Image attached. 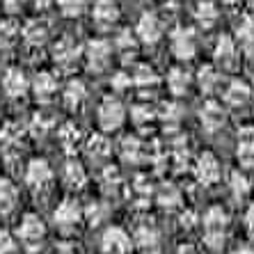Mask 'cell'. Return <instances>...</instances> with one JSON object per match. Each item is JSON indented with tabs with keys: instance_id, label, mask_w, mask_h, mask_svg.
Wrapping results in <instances>:
<instances>
[{
	"instance_id": "obj_30",
	"label": "cell",
	"mask_w": 254,
	"mask_h": 254,
	"mask_svg": "<svg viewBox=\"0 0 254 254\" xmlns=\"http://www.w3.org/2000/svg\"><path fill=\"white\" fill-rule=\"evenodd\" d=\"M58 140H60V144L64 147L66 154H76L78 147L85 142V137H83V133L78 130L76 124H64L58 130Z\"/></svg>"
},
{
	"instance_id": "obj_43",
	"label": "cell",
	"mask_w": 254,
	"mask_h": 254,
	"mask_svg": "<svg viewBox=\"0 0 254 254\" xmlns=\"http://www.w3.org/2000/svg\"><path fill=\"white\" fill-rule=\"evenodd\" d=\"M55 254H78V252L71 248V245H66V243H64V245H60V248L55 250Z\"/></svg>"
},
{
	"instance_id": "obj_13",
	"label": "cell",
	"mask_w": 254,
	"mask_h": 254,
	"mask_svg": "<svg viewBox=\"0 0 254 254\" xmlns=\"http://www.w3.org/2000/svg\"><path fill=\"white\" fill-rule=\"evenodd\" d=\"M30 92L39 103H51L60 92V80L53 71H37V76L30 80Z\"/></svg>"
},
{
	"instance_id": "obj_31",
	"label": "cell",
	"mask_w": 254,
	"mask_h": 254,
	"mask_svg": "<svg viewBox=\"0 0 254 254\" xmlns=\"http://www.w3.org/2000/svg\"><path fill=\"white\" fill-rule=\"evenodd\" d=\"M55 9L60 12L62 18H80L89 12V0H55Z\"/></svg>"
},
{
	"instance_id": "obj_28",
	"label": "cell",
	"mask_w": 254,
	"mask_h": 254,
	"mask_svg": "<svg viewBox=\"0 0 254 254\" xmlns=\"http://www.w3.org/2000/svg\"><path fill=\"white\" fill-rule=\"evenodd\" d=\"M21 42V23L16 18H2L0 21V51H12Z\"/></svg>"
},
{
	"instance_id": "obj_12",
	"label": "cell",
	"mask_w": 254,
	"mask_h": 254,
	"mask_svg": "<svg viewBox=\"0 0 254 254\" xmlns=\"http://www.w3.org/2000/svg\"><path fill=\"white\" fill-rule=\"evenodd\" d=\"M25 184L28 188L42 192L53 184V167L48 165V160L44 158H32L25 167Z\"/></svg>"
},
{
	"instance_id": "obj_23",
	"label": "cell",
	"mask_w": 254,
	"mask_h": 254,
	"mask_svg": "<svg viewBox=\"0 0 254 254\" xmlns=\"http://www.w3.org/2000/svg\"><path fill=\"white\" fill-rule=\"evenodd\" d=\"M220 83H222V71L215 64H201L199 71L195 73V85L201 89V94L213 96L220 89Z\"/></svg>"
},
{
	"instance_id": "obj_8",
	"label": "cell",
	"mask_w": 254,
	"mask_h": 254,
	"mask_svg": "<svg viewBox=\"0 0 254 254\" xmlns=\"http://www.w3.org/2000/svg\"><path fill=\"white\" fill-rule=\"evenodd\" d=\"M89 18L94 28H99L101 32L117 28L119 18H122V7L117 0H94L89 5Z\"/></svg>"
},
{
	"instance_id": "obj_41",
	"label": "cell",
	"mask_w": 254,
	"mask_h": 254,
	"mask_svg": "<svg viewBox=\"0 0 254 254\" xmlns=\"http://www.w3.org/2000/svg\"><path fill=\"white\" fill-rule=\"evenodd\" d=\"M30 2H32L37 9H48V7L55 5V0H30Z\"/></svg>"
},
{
	"instance_id": "obj_26",
	"label": "cell",
	"mask_w": 254,
	"mask_h": 254,
	"mask_svg": "<svg viewBox=\"0 0 254 254\" xmlns=\"http://www.w3.org/2000/svg\"><path fill=\"white\" fill-rule=\"evenodd\" d=\"M83 144H85L87 156L94 160V163H101V160H106L108 156L113 154V144H110V140H108L106 133H101V130L94 133V135H89Z\"/></svg>"
},
{
	"instance_id": "obj_2",
	"label": "cell",
	"mask_w": 254,
	"mask_h": 254,
	"mask_svg": "<svg viewBox=\"0 0 254 254\" xmlns=\"http://www.w3.org/2000/svg\"><path fill=\"white\" fill-rule=\"evenodd\" d=\"M199 51L197 30L186 23H179L170 30V53L177 62H190Z\"/></svg>"
},
{
	"instance_id": "obj_7",
	"label": "cell",
	"mask_w": 254,
	"mask_h": 254,
	"mask_svg": "<svg viewBox=\"0 0 254 254\" xmlns=\"http://www.w3.org/2000/svg\"><path fill=\"white\" fill-rule=\"evenodd\" d=\"M16 236L28 252H37L44 245V238H46V225H44V220L39 215L28 213V215H23L21 225H18Z\"/></svg>"
},
{
	"instance_id": "obj_25",
	"label": "cell",
	"mask_w": 254,
	"mask_h": 254,
	"mask_svg": "<svg viewBox=\"0 0 254 254\" xmlns=\"http://www.w3.org/2000/svg\"><path fill=\"white\" fill-rule=\"evenodd\" d=\"M236 158L243 167H254V128L252 126H245L238 133Z\"/></svg>"
},
{
	"instance_id": "obj_39",
	"label": "cell",
	"mask_w": 254,
	"mask_h": 254,
	"mask_svg": "<svg viewBox=\"0 0 254 254\" xmlns=\"http://www.w3.org/2000/svg\"><path fill=\"white\" fill-rule=\"evenodd\" d=\"M14 248H16V241L7 231H0V254H12Z\"/></svg>"
},
{
	"instance_id": "obj_32",
	"label": "cell",
	"mask_w": 254,
	"mask_h": 254,
	"mask_svg": "<svg viewBox=\"0 0 254 254\" xmlns=\"http://www.w3.org/2000/svg\"><path fill=\"white\" fill-rule=\"evenodd\" d=\"M229 192L236 201H245L248 195L252 192V184H250V179L241 170H234L229 174Z\"/></svg>"
},
{
	"instance_id": "obj_40",
	"label": "cell",
	"mask_w": 254,
	"mask_h": 254,
	"mask_svg": "<svg viewBox=\"0 0 254 254\" xmlns=\"http://www.w3.org/2000/svg\"><path fill=\"white\" fill-rule=\"evenodd\" d=\"M243 227L248 231V236L254 238V204L245 208V215H243Z\"/></svg>"
},
{
	"instance_id": "obj_47",
	"label": "cell",
	"mask_w": 254,
	"mask_h": 254,
	"mask_svg": "<svg viewBox=\"0 0 254 254\" xmlns=\"http://www.w3.org/2000/svg\"><path fill=\"white\" fill-rule=\"evenodd\" d=\"M163 2H177V0H163Z\"/></svg>"
},
{
	"instance_id": "obj_33",
	"label": "cell",
	"mask_w": 254,
	"mask_h": 254,
	"mask_svg": "<svg viewBox=\"0 0 254 254\" xmlns=\"http://www.w3.org/2000/svg\"><path fill=\"white\" fill-rule=\"evenodd\" d=\"M108 215H110V206H108V201H103V199H92L87 206L83 208V220H87L92 227L101 225Z\"/></svg>"
},
{
	"instance_id": "obj_22",
	"label": "cell",
	"mask_w": 254,
	"mask_h": 254,
	"mask_svg": "<svg viewBox=\"0 0 254 254\" xmlns=\"http://www.w3.org/2000/svg\"><path fill=\"white\" fill-rule=\"evenodd\" d=\"M192 18L201 30H211L220 21V5L218 0H197L192 7Z\"/></svg>"
},
{
	"instance_id": "obj_34",
	"label": "cell",
	"mask_w": 254,
	"mask_h": 254,
	"mask_svg": "<svg viewBox=\"0 0 254 254\" xmlns=\"http://www.w3.org/2000/svg\"><path fill=\"white\" fill-rule=\"evenodd\" d=\"M130 83L135 85V87H140V89L154 87V85H158V73L154 71V66L137 64L135 69H133V73H130Z\"/></svg>"
},
{
	"instance_id": "obj_6",
	"label": "cell",
	"mask_w": 254,
	"mask_h": 254,
	"mask_svg": "<svg viewBox=\"0 0 254 254\" xmlns=\"http://www.w3.org/2000/svg\"><path fill=\"white\" fill-rule=\"evenodd\" d=\"M53 62L60 71L71 73L83 62V44L76 42L73 37H60L53 46Z\"/></svg>"
},
{
	"instance_id": "obj_19",
	"label": "cell",
	"mask_w": 254,
	"mask_h": 254,
	"mask_svg": "<svg viewBox=\"0 0 254 254\" xmlns=\"http://www.w3.org/2000/svg\"><path fill=\"white\" fill-rule=\"evenodd\" d=\"M220 177H222V167H220L218 156L204 151L195 163V179L201 186H213L220 181Z\"/></svg>"
},
{
	"instance_id": "obj_29",
	"label": "cell",
	"mask_w": 254,
	"mask_h": 254,
	"mask_svg": "<svg viewBox=\"0 0 254 254\" xmlns=\"http://www.w3.org/2000/svg\"><path fill=\"white\" fill-rule=\"evenodd\" d=\"M62 181H64L66 188L80 190L87 184V172H85V167L78 160H66L64 170H62Z\"/></svg>"
},
{
	"instance_id": "obj_9",
	"label": "cell",
	"mask_w": 254,
	"mask_h": 254,
	"mask_svg": "<svg viewBox=\"0 0 254 254\" xmlns=\"http://www.w3.org/2000/svg\"><path fill=\"white\" fill-rule=\"evenodd\" d=\"M211 55H213V64L220 71H231L241 60V48H238L236 39L231 35H220L215 39V44H213Z\"/></svg>"
},
{
	"instance_id": "obj_42",
	"label": "cell",
	"mask_w": 254,
	"mask_h": 254,
	"mask_svg": "<svg viewBox=\"0 0 254 254\" xmlns=\"http://www.w3.org/2000/svg\"><path fill=\"white\" fill-rule=\"evenodd\" d=\"M177 254H199V252H197L192 245H188V243H186V245H181V248L177 250Z\"/></svg>"
},
{
	"instance_id": "obj_44",
	"label": "cell",
	"mask_w": 254,
	"mask_h": 254,
	"mask_svg": "<svg viewBox=\"0 0 254 254\" xmlns=\"http://www.w3.org/2000/svg\"><path fill=\"white\" fill-rule=\"evenodd\" d=\"M231 254H254V248H252V245H241V248L234 250Z\"/></svg>"
},
{
	"instance_id": "obj_17",
	"label": "cell",
	"mask_w": 254,
	"mask_h": 254,
	"mask_svg": "<svg viewBox=\"0 0 254 254\" xmlns=\"http://www.w3.org/2000/svg\"><path fill=\"white\" fill-rule=\"evenodd\" d=\"M48 37H51V25L44 18H28L21 25V42L28 48H42L46 46Z\"/></svg>"
},
{
	"instance_id": "obj_45",
	"label": "cell",
	"mask_w": 254,
	"mask_h": 254,
	"mask_svg": "<svg viewBox=\"0 0 254 254\" xmlns=\"http://www.w3.org/2000/svg\"><path fill=\"white\" fill-rule=\"evenodd\" d=\"M218 2H222V5H236V2H241V0H218Z\"/></svg>"
},
{
	"instance_id": "obj_18",
	"label": "cell",
	"mask_w": 254,
	"mask_h": 254,
	"mask_svg": "<svg viewBox=\"0 0 254 254\" xmlns=\"http://www.w3.org/2000/svg\"><path fill=\"white\" fill-rule=\"evenodd\" d=\"M199 122H201V128L206 133H218L227 124V108L220 101L208 99L199 110Z\"/></svg>"
},
{
	"instance_id": "obj_38",
	"label": "cell",
	"mask_w": 254,
	"mask_h": 254,
	"mask_svg": "<svg viewBox=\"0 0 254 254\" xmlns=\"http://www.w3.org/2000/svg\"><path fill=\"white\" fill-rule=\"evenodd\" d=\"M2 9H5V14L9 18L18 16V14L23 12V0H5V2H2Z\"/></svg>"
},
{
	"instance_id": "obj_35",
	"label": "cell",
	"mask_w": 254,
	"mask_h": 254,
	"mask_svg": "<svg viewBox=\"0 0 254 254\" xmlns=\"http://www.w3.org/2000/svg\"><path fill=\"white\" fill-rule=\"evenodd\" d=\"M18 190L9 179H0V213H9L16 206Z\"/></svg>"
},
{
	"instance_id": "obj_15",
	"label": "cell",
	"mask_w": 254,
	"mask_h": 254,
	"mask_svg": "<svg viewBox=\"0 0 254 254\" xmlns=\"http://www.w3.org/2000/svg\"><path fill=\"white\" fill-rule=\"evenodd\" d=\"M252 85L241 80V78H231L229 83L225 85V92H222V106L225 108H245L252 101Z\"/></svg>"
},
{
	"instance_id": "obj_20",
	"label": "cell",
	"mask_w": 254,
	"mask_h": 254,
	"mask_svg": "<svg viewBox=\"0 0 254 254\" xmlns=\"http://www.w3.org/2000/svg\"><path fill=\"white\" fill-rule=\"evenodd\" d=\"M110 44H113L115 55H119V60H122L124 64L133 62V60H135V55H137V51H140V42H137L135 32H133L130 28L119 30L117 37H115Z\"/></svg>"
},
{
	"instance_id": "obj_37",
	"label": "cell",
	"mask_w": 254,
	"mask_h": 254,
	"mask_svg": "<svg viewBox=\"0 0 254 254\" xmlns=\"http://www.w3.org/2000/svg\"><path fill=\"white\" fill-rule=\"evenodd\" d=\"M158 201L163 204V206L172 208L174 204H179V190H177V188H172V186L163 188V190H160V195H158Z\"/></svg>"
},
{
	"instance_id": "obj_14",
	"label": "cell",
	"mask_w": 254,
	"mask_h": 254,
	"mask_svg": "<svg viewBox=\"0 0 254 254\" xmlns=\"http://www.w3.org/2000/svg\"><path fill=\"white\" fill-rule=\"evenodd\" d=\"M0 87L9 99H23L30 92V78L25 76V71L21 66H9L0 78Z\"/></svg>"
},
{
	"instance_id": "obj_10",
	"label": "cell",
	"mask_w": 254,
	"mask_h": 254,
	"mask_svg": "<svg viewBox=\"0 0 254 254\" xmlns=\"http://www.w3.org/2000/svg\"><path fill=\"white\" fill-rule=\"evenodd\" d=\"M53 222H55V227H58L60 231H64V234L73 231L83 222V208H80V204H78L76 199L60 201L58 208L53 211Z\"/></svg>"
},
{
	"instance_id": "obj_3",
	"label": "cell",
	"mask_w": 254,
	"mask_h": 254,
	"mask_svg": "<svg viewBox=\"0 0 254 254\" xmlns=\"http://www.w3.org/2000/svg\"><path fill=\"white\" fill-rule=\"evenodd\" d=\"M126 122V106L122 99L115 94H108L101 99L99 108H96V124H99L101 133H115L124 126Z\"/></svg>"
},
{
	"instance_id": "obj_1",
	"label": "cell",
	"mask_w": 254,
	"mask_h": 254,
	"mask_svg": "<svg viewBox=\"0 0 254 254\" xmlns=\"http://www.w3.org/2000/svg\"><path fill=\"white\" fill-rule=\"evenodd\" d=\"M201 231L208 250H222L229 231V213L222 206H211L201 218Z\"/></svg>"
},
{
	"instance_id": "obj_24",
	"label": "cell",
	"mask_w": 254,
	"mask_h": 254,
	"mask_svg": "<svg viewBox=\"0 0 254 254\" xmlns=\"http://www.w3.org/2000/svg\"><path fill=\"white\" fill-rule=\"evenodd\" d=\"M133 245H135L142 254H158V250H160L158 231H156L151 225L137 227L135 234H133Z\"/></svg>"
},
{
	"instance_id": "obj_21",
	"label": "cell",
	"mask_w": 254,
	"mask_h": 254,
	"mask_svg": "<svg viewBox=\"0 0 254 254\" xmlns=\"http://www.w3.org/2000/svg\"><path fill=\"white\" fill-rule=\"evenodd\" d=\"M87 99H89L87 85H85V80H80V78H71L69 83L62 87V103H64V108L71 110V113L80 110V108L87 103Z\"/></svg>"
},
{
	"instance_id": "obj_5",
	"label": "cell",
	"mask_w": 254,
	"mask_h": 254,
	"mask_svg": "<svg viewBox=\"0 0 254 254\" xmlns=\"http://www.w3.org/2000/svg\"><path fill=\"white\" fill-rule=\"evenodd\" d=\"M140 46H156V44L163 42L165 37V21L160 18V14L156 12H142L137 16V23L133 28Z\"/></svg>"
},
{
	"instance_id": "obj_16",
	"label": "cell",
	"mask_w": 254,
	"mask_h": 254,
	"mask_svg": "<svg viewBox=\"0 0 254 254\" xmlns=\"http://www.w3.org/2000/svg\"><path fill=\"white\" fill-rule=\"evenodd\" d=\"M192 85H195V76H192L186 66L177 64V66H172V69L167 71L165 87L174 99H184V96H188L190 89H192Z\"/></svg>"
},
{
	"instance_id": "obj_11",
	"label": "cell",
	"mask_w": 254,
	"mask_h": 254,
	"mask_svg": "<svg viewBox=\"0 0 254 254\" xmlns=\"http://www.w3.org/2000/svg\"><path fill=\"white\" fill-rule=\"evenodd\" d=\"M130 248H133V241L124 227L110 225L101 234V252L103 254H128Z\"/></svg>"
},
{
	"instance_id": "obj_48",
	"label": "cell",
	"mask_w": 254,
	"mask_h": 254,
	"mask_svg": "<svg viewBox=\"0 0 254 254\" xmlns=\"http://www.w3.org/2000/svg\"><path fill=\"white\" fill-rule=\"evenodd\" d=\"M252 92H254V76H252Z\"/></svg>"
},
{
	"instance_id": "obj_49",
	"label": "cell",
	"mask_w": 254,
	"mask_h": 254,
	"mask_svg": "<svg viewBox=\"0 0 254 254\" xmlns=\"http://www.w3.org/2000/svg\"><path fill=\"white\" fill-rule=\"evenodd\" d=\"M252 190H254V184H252Z\"/></svg>"
},
{
	"instance_id": "obj_46",
	"label": "cell",
	"mask_w": 254,
	"mask_h": 254,
	"mask_svg": "<svg viewBox=\"0 0 254 254\" xmlns=\"http://www.w3.org/2000/svg\"><path fill=\"white\" fill-rule=\"evenodd\" d=\"M243 2L248 5V9H250V12H254V0H243Z\"/></svg>"
},
{
	"instance_id": "obj_27",
	"label": "cell",
	"mask_w": 254,
	"mask_h": 254,
	"mask_svg": "<svg viewBox=\"0 0 254 254\" xmlns=\"http://www.w3.org/2000/svg\"><path fill=\"white\" fill-rule=\"evenodd\" d=\"M236 44L248 58H254V16H245L236 25Z\"/></svg>"
},
{
	"instance_id": "obj_4",
	"label": "cell",
	"mask_w": 254,
	"mask_h": 254,
	"mask_svg": "<svg viewBox=\"0 0 254 254\" xmlns=\"http://www.w3.org/2000/svg\"><path fill=\"white\" fill-rule=\"evenodd\" d=\"M113 44L103 39V37H96V39H89L87 44H83V62L94 73H106L113 64Z\"/></svg>"
},
{
	"instance_id": "obj_36",
	"label": "cell",
	"mask_w": 254,
	"mask_h": 254,
	"mask_svg": "<svg viewBox=\"0 0 254 254\" xmlns=\"http://www.w3.org/2000/svg\"><path fill=\"white\" fill-rule=\"evenodd\" d=\"M142 154H144V147H142V142L137 140V137H126V140L122 142V156H124V160L137 163Z\"/></svg>"
}]
</instances>
